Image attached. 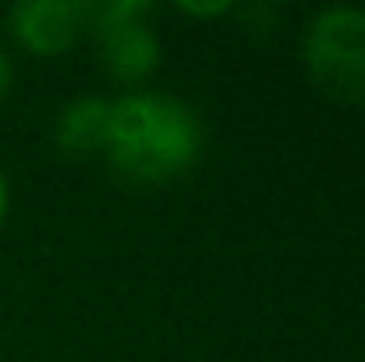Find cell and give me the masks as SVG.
I'll return each instance as SVG.
<instances>
[{
    "instance_id": "6",
    "label": "cell",
    "mask_w": 365,
    "mask_h": 362,
    "mask_svg": "<svg viewBox=\"0 0 365 362\" xmlns=\"http://www.w3.org/2000/svg\"><path fill=\"white\" fill-rule=\"evenodd\" d=\"M242 21L245 29H262V32H277V21H280V14H277V7H269V4H248L242 11Z\"/></svg>"
},
{
    "instance_id": "8",
    "label": "cell",
    "mask_w": 365,
    "mask_h": 362,
    "mask_svg": "<svg viewBox=\"0 0 365 362\" xmlns=\"http://www.w3.org/2000/svg\"><path fill=\"white\" fill-rule=\"evenodd\" d=\"M11 82H14V64H11V57H7V50L0 46V100L11 93Z\"/></svg>"
},
{
    "instance_id": "7",
    "label": "cell",
    "mask_w": 365,
    "mask_h": 362,
    "mask_svg": "<svg viewBox=\"0 0 365 362\" xmlns=\"http://www.w3.org/2000/svg\"><path fill=\"white\" fill-rule=\"evenodd\" d=\"M181 14H192V18H217V14H227L235 11L231 4H178Z\"/></svg>"
},
{
    "instance_id": "5",
    "label": "cell",
    "mask_w": 365,
    "mask_h": 362,
    "mask_svg": "<svg viewBox=\"0 0 365 362\" xmlns=\"http://www.w3.org/2000/svg\"><path fill=\"white\" fill-rule=\"evenodd\" d=\"M107 131H110V100L103 96H78L61 107L53 139L57 149L68 156H100L107 153Z\"/></svg>"
},
{
    "instance_id": "3",
    "label": "cell",
    "mask_w": 365,
    "mask_h": 362,
    "mask_svg": "<svg viewBox=\"0 0 365 362\" xmlns=\"http://www.w3.org/2000/svg\"><path fill=\"white\" fill-rule=\"evenodd\" d=\"M153 7L145 0H107L93 4L89 32L96 36V54L103 71L121 86H142L160 71L163 50L149 29Z\"/></svg>"
},
{
    "instance_id": "2",
    "label": "cell",
    "mask_w": 365,
    "mask_h": 362,
    "mask_svg": "<svg viewBox=\"0 0 365 362\" xmlns=\"http://www.w3.org/2000/svg\"><path fill=\"white\" fill-rule=\"evenodd\" d=\"M302 54L323 96L365 104V7H323L305 29Z\"/></svg>"
},
{
    "instance_id": "9",
    "label": "cell",
    "mask_w": 365,
    "mask_h": 362,
    "mask_svg": "<svg viewBox=\"0 0 365 362\" xmlns=\"http://www.w3.org/2000/svg\"><path fill=\"white\" fill-rule=\"evenodd\" d=\"M7 203H11V192H7V178L0 174V224H4V217H7Z\"/></svg>"
},
{
    "instance_id": "4",
    "label": "cell",
    "mask_w": 365,
    "mask_h": 362,
    "mask_svg": "<svg viewBox=\"0 0 365 362\" xmlns=\"http://www.w3.org/2000/svg\"><path fill=\"white\" fill-rule=\"evenodd\" d=\"M93 4L86 0H18L7 7V32L36 57L68 54L89 32Z\"/></svg>"
},
{
    "instance_id": "1",
    "label": "cell",
    "mask_w": 365,
    "mask_h": 362,
    "mask_svg": "<svg viewBox=\"0 0 365 362\" xmlns=\"http://www.w3.org/2000/svg\"><path fill=\"white\" fill-rule=\"evenodd\" d=\"M202 153L195 111L163 93H124L110 100L107 160L128 181L160 185L185 174Z\"/></svg>"
}]
</instances>
